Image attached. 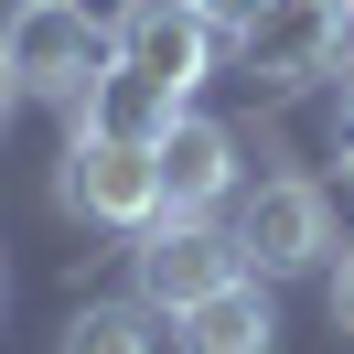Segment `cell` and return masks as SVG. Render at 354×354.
<instances>
[{"label":"cell","mask_w":354,"mask_h":354,"mask_svg":"<svg viewBox=\"0 0 354 354\" xmlns=\"http://www.w3.org/2000/svg\"><path fill=\"white\" fill-rule=\"evenodd\" d=\"M0 290H11V279H0Z\"/></svg>","instance_id":"obj_16"},{"label":"cell","mask_w":354,"mask_h":354,"mask_svg":"<svg viewBox=\"0 0 354 354\" xmlns=\"http://www.w3.org/2000/svg\"><path fill=\"white\" fill-rule=\"evenodd\" d=\"M151 322H161L151 301H86V311L65 322V354H161Z\"/></svg>","instance_id":"obj_10"},{"label":"cell","mask_w":354,"mask_h":354,"mask_svg":"<svg viewBox=\"0 0 354 354\" xmlns=\"http://www.w3.org/2000/svg\"><path fill=\"white\" fill-rule=\"evenodd\" d=\"M215 44L225 32L204 22L194 0H118V22H108V54L140 65L151 86H172V97H194L204 75H215Z\"/></svg>","instance_id":"obj_4"},{"label":"cell","mask_w":354,"mask_h":354,"mask_svg":"<svg viewBox=\"0 0 354 354\" xmlns=\"http://www.w3.org/2000/svg\"><path fill=\"white\" fill-rule=\"evenodd\" d=\"M194 11H204V22H215V32H247V22H258V11H268V0H194Z\"/></svg>","instance_id":"obj_11"},{"label":"cell","mask_w":354,"mask_h":354,"mask_svg":"<svg viewBox=\"0 0 354 354\" xmlns=\"http://www.w3.org/2000/svg\"><path fill=\"white\" fill-rule=\"evenodd\" d=\"M333 75H344V118H354V54H344V65H333Z\"/></svg>","instance_id":"obj_14"},{"label":"cell","mask_w":354,"mask_h":354,"mask_svg":"<svg viewBox=\"0 0 354 354\" xmlns=\"http://www.w3.org/2000/svg\"><path fill=\"white\" fill-rule=\"evenodd\" d=\"M268 344H279V311L258 279H225L215 301L172 311V354H268Z\"/></svg>","instance_id":"obj_9"},{"label":"cell","mask_w":354,"mask_h":354,"mask_svg":"<svg viewBox=\"0 0 354 354\" xmlns=\"http://www.w3.org/2000/svg\"><path fill=\"white\" fill-rule=\"evenodd\" d=\"M344 183H354V129H344Z\"/></svg>","instance_id":"obj_15"},{"label":"cell","mask_w":354,"mask_h":354,"mask_svg":"<svg viewBox=\"0 0 354 354\" xmlns=\"http://www.w3.org/2000/svg\"><path fill=\"white\" fill-rule=\"evenodd\" d=\"M236 258H247V279H301V268H322L333 258V204H322V183H301V172H279V183H258V194L236 204Z\"/></svg>","instance_id":"obj_2"},{"label":"cell","mask_w":354,"mask_h":354,"mask_svg":"<svg viewBox=\"0 0 354 354\" xmlns=\"http://www.w3.org/2000/svg\"><path fill=\"white\" fill-rule=\"evenodd\" d=\"M129 279H140L151 311H194V301H215L225 279H247V258H236V236H225L215 215H151L129 236Z\"/></svg>","instance_id":"obj_1"},{"label":"cell","mask_w":354,"mask_h":354,"mask_svg":"<svg viewBox=\"0 0 354 354\" xmlns=\"http://www.w3.org/2000/svg\"><path fill=\"white\" fill-rule=\"evenodd\" d=\"M54 194H65V215L86 225H118V236H140V225L161 215V172L151 151H129V140H65V172H54Z\"/></svg>","instance_id":"obj_6"},{"label":"cell","mask_w":354,"mask_h":354,"mask_svg":"<svg viewBox=\"0 0 354 354\" xmlns=\"http://www.w3.org/2000/svg\"><path fill=\"white\" fill-rule=\"evenodd\" d=\"M0 54H11V86H22V97L75 108V86L108 65V22H86L75 0H22L11 32H0Z\"/></svg>","instance_id":"obj_3"},{"label":"cell","mask_w":354,"mask_h":354,"mask_svg":"<svg viewBox=\"0 0 354 354\" xmlns=\"http://www.w3.org/2000/svg\"><path fill=\"white\" fill-rule=\"evenodd\" d=\"M65 118H75L86 140H129V151H151V140L183 118V97H172V86H151L140 65H118V54H108V65L75 86V108H65Z\"/></svg>","instance_id":"obj_8"},{"label":"cell","mask_w":354,"mask_h":354,"mask_svg":"<svg viewBox=\"0 0 354 354\" xmlns=\"http://www.w3.org/2000/svg\"><path fill=\"white\" fill-rule=\"evenodd\" d=\"M333 333H354V258L333 268Z\"/></svg>","instance_id":"obj_12"},{"label":"cell","mask_w":354,"mask_h":354,"mask_svg":"<svg viewBox=\"0 0 354 354\" xmlns=\"http://www.w3.org/2000/svg\"><path fill=\"white\" fill-rule=\"evenodd\" d=\"M11 108H22V86H11V54H0V118H11Z\"/></svg>","instance_id":"obj_13"},{"label":"cell","mask_w":354,"mask_h":354,"mask_svg":"<svg viewBox=\"0 0 354 354\" xmlns=\"http://www.w3.org/2000/svg\"><path fill=\"white\" fill-rule=\"evenodd\" d=\"M151 172H161V215H215L225 183H236V129L183 108L172 129L151 140Z\"/></svg>","instance_id":"obj_7"},{"label":"cell","mask_w":354,"mask_h":354,"mask_svg":"<svg viewBox=\"0 0 354 354\" xmlns=\"http://www.w3.org/2000/svg\"><path fill=\"white\" fill-rule=\"evenodd\" d=\"M344 22H354L344 0H268L258 22L236 32V65H247V75H268V86H311V75H333V65L354 54V32H344Z\"/></svg>","instance_id":"obj_5"},{"label":"cell","mask_w":354,"mask_h":354,"mask_svg":"<svg viewBox=\"0 0 354 354\" xmlns=\"http://www.w3.org/2000/svg\"><path fill=\"white\" fill-rule=\"evenodd\" d=\"M344 11H354V0H344Z\"/></svg>","instance_id":"obj_17"}]
</instances>
